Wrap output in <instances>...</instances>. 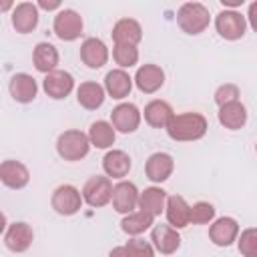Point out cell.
Segmentation results:
<instances>
[{
  "instance_id": "7402d4cb",
  "label": "cell",
  "mask_w": 257,
  "mask_h": 257,
  "mask_svg": "<svg viewBox=\"0 0 257 257\" xmlns=\"http://www.w3.org/2000/svg\"><path fill=\"white\" fill-rule=\"evenodd\" d=\"M143 116H145V122L153 128H167L169 122L173 120L175 116V110L173 106L167 102V100H161V98H155L151 100L145 110H143Z\"/></svg>"
},
{
  "instance_id": "277c9868",
  "label": "cell",
  "mask_w": 257,
  "mask_h": 257,
  "mask_svg": "<svg viewBox=\"0 0 257 257\" xmlns=\"http://www.w3.org/2000/svg\"><path fill=\"white\" fill-rule=\"evenodd\" d=\"M112 181L106 175H94L90 177L82 187V199L88 207L100 209L110 203L112 199Z\"/></svg>"
},
{
  "instance_id": "8d00e7d4",
  "label": "cell",
  "mask_w": 257,
  "mask_h": 257,
  "mask_svg": "<svg viewBox=\"0 0 257 257\" xmlns=\"http://www.w3.org/2000/svg\"><path fill=\"white\" fill-rule=\"evenodd\" d=\"M38 8H42V10H58L60 8V0H40L38 2Z\"/></svg>"
},
{
  "instance_id": "d6a6232c",
  "label": "cell",
  "mask_w": 257,
  "mask_h": 257,
  "mask_svg": "<svg viewBox=\"0 0 257 257\" xmlns=\"http://www.w3.org/2000/svg\"><path fill=\"white\" fill-rule=\"evenodd\" d=\"M215 219V207L207 201H197L191 207V223L193 225H207Z\"/></svg>"
},
{
  "instance_id": "74e56055",
  "label": "cell",
  "mask_w": 257,
  "mask_h": 257,
  "mask_svg": "<svg viewBox=\"0 0 257 257\" xmlns=\"http://www.w3.org/2000/svg\"><path fill=\"white\" fill-rule=\"evenodd\" d=\"M108 257H128V253H126V247H124V245H120V247H114V249H110Z\"/></svg>"
},
{
  "instance_id": "5b68a950",
  "label": "cell",
  "mask_w": 257,
  "mask_h": 257,
  "mask_svg": "<svg viewBox=\"0 0 257 257\" xmlns=\"http://www.w3.org/2000/svg\"><path fill=\"white\" fill-rule=\"evenodd\" d=\"M84 199H82V193L74 187V185H58L54 191H52V197H50V205L52 209L62 215V217H70V215H76L82 207Z\"/></svg>"
},
{
  "instance_id": "ffe728a7",
  "label": "cell",
  "mask_w": 257,
  "mask_h": 257,
  "mask_svg": "<svg viewBox=\"0 0 257 257\" xmlns=\"http://www.w3.org/2000/svg\"><path fill=\"white\" fill-rule=\"evenodd\" d=\"M133 82H135V78H131V74L126 70L114 68V70L106 72V76H104V90H106V94L110 98L122 100V98H126L131 94Z\"/></svg>"
},
{
  "instance_id": "7a4b0ae2",
  "label": "cell",
  "mask_w": 257,
  "mask_h": 257,
  "mask_svg": "<svg viewBox=\"0 0 257 257\" xmlns=\"http://www.w3.org/2000/svg\"><path fill=\"white\" fill-rule=\"evenodd\" d=\"M209 22H211L209 8L201 2H185L177 10V24L189 36H197L205 32Z\"/></svg>"
},
{
  "instance_id": "e575fe53",
  "label": "cell",
  "mask_w": 257,
  "mask_h": 257,
  "mask_svg": "<svg viewBox=\"0 0 257 257\" xmlns=\"http://www.w3.org/2000/svg\"><path fill=\"white\" fill-rule=\"evenodd\" d=\"M239 96H241L239 86L233 84V82H225V84H221V86L215 90V102H217V106L235 102V100H239Z\"/></svg>"
},
{
  "instance_id": "8992f818",
  "label": "cell",
  "mask_w": 257,
  "mask_h": 257,
  "mask_svg": "<svg viewBox=\"0 0 257 257\" xmlns=\"http://www.w3.org/2000/svg\"><path fill=\"white\" fill-rule=\"evenodd\" d=\"M82 28H84V22H82V16L72 10V8H62L56 12L54 16V22H52V30L54 34L62 40V42H72L76 40L80 34H82Z\"/></svg>"
},
{
  "instance_id": "2e32d148",
  "label": "cell",
  "mask_w": 257,
  "mask_h": 257,
  "mask_svg": "<svg viewBox=\"0 0 257 257\" xmlns=\"http://www.w3.org/2000/svg\"><path fill=\"white\" fill-rule=\"evenodd\" d=\"M8 90H10V96L20 102V104H28L36 98L38 94V84H36V78L32 74H26V72H16L12 78H10V84H8Z\"/></svg>"
},
{
  "instance_id": "ba28073f",
  "label": "cell",
  "mask_w": 257,
  "mask_h": 257,
  "mask_svg": "<svg viewBox=\"0 0 257 257\" xmlns=\"http://www.w3.org/2000/svg\"><path fill=\"white\" fill-rule=\"evenodd\" d=\"M139 197H141V191L137 189L135 183L131 181H118L114 187H112V209L116 213H122V215H131L135 213V209H139Z\"/></svg>"
},
{
  "instance_id": "ac0fdd59",
  "label": "cell",
  "mask_w": 257,
  "mask_h": 257,
  "mask_svg": "<svg viewBox=\"0 0 257 257\" xmlns=\"http://www.w3.org/2000/svg\"><path fill=\"white\" fill-rule=\"evenodd\" d=\"M135 84L141 92L145 94H153L157 92L163 84H165V70L159 66V64H143L137 68V74H135Z\"/></svg>"
},
{
  "instance_id": "7c38bea8",
  "label": "cell",
  "mask_w": 257,
  "mask_h": 257,
  "mask_svg": "<svg viewBox=\"0 0 257 257\" xmlns=\"http://www.w3.org/2000/svg\"><path fill=\"white\" fill-rule=\"evenodd\" d=\"M239 237V223L233 217H219L209 227V239L217 247H229Z\"/></svg>"
},
{
  "instance_id": "1f68e13d",
  "label": "cell",
  "mask_w": 257,
  "mask_h": 257,
  "mask_svg": "<svg viewBox=\"0 0 257 257\" xmlns=\"http://www.w3.org/2000/svg\"><path fill=\"white\" fill-rule=\"evenodd\" d=\"M237 249L243 257H257V227L243 229L237 237Z\"/></svg>"
},
{
  "instance_id": "44dd1931",
  "label": "cell",
  "mask_w": 257,
  "mask_h": 257,
  "mask_svg": "<svg viewBox=\"0 0 257 257\" xmlns=\"http://www.w3.org/2000/svg\"><path fill=\"white\" fill-rule=\"evenodd\" d=\"M165 217H167V223H169L171 227H175L177 231H179V229H185V227L191 223V205L185 201V197H181V195H171V197L167 199Z\"/></svg>"
},
{
  "instance_id": "4fadbf2b",
  "label": "cell",
  "mask_w": 257,
  "mask_h": 257,
  "mask_svg": "<svg viewBox=\"0 0 257 257\" xmlns=\"http://www.w3.org/2000/svg\"><path fill=\"white\" fill-rule=\"evenodd\" d=\"M42 88H44V92H46L50 98L62 100V98H66V96L72 92V88H74V78H72V74H70L68 70H58V68H56L54 72H50V74L44 76Z\"/></svg>"
},
{
  "instance_id": "4dcf8cb0",
  "label": "cell",
  "mask_w": 257,
  "mask_h": 257,
  "mask_svg": "<svg viewBox=\"0 0 257 257\" xmlns=\"http://www.w3.org/2000/svg\"><path fill=\"white\" fill-rule=\"evenodd\" d=\"M112 60L118 64V68H131L139 62V48L133 44H114L112 46Z\"/></svg>"
},
{
  "instance_id": "52a82bcc",
  "label": "cell",
  "mask_w": 257,
  "mask_h": 257,
  "mask_svg": "<svg viewBox=\"0 0 257 257\" xmlns=\"http://www.w3.org/2000/svg\"><path fill=\"white\" fill-rule=\"evenodd\" d=\"M215 28L225 40H239L247 30V18L237 10H221L215 16Z\"/></svg>"
},
{
  "instance_id": "5bb4252c",
  "label": "cell",
  "mask_w": 257,
  "mask_h": 257,
  "mask_svg": "<svg viewBox=\"0 0 257 257\" xmlns=\"http://www.w3.org/2000/svg\"><path fill=\"white\" fill-rule=\"evenodd\" d=\"M175 171V161L169 153H153L145 163V175L151 183H165Z\"/></svg>"
},
{
  "instance_id": "8fae6325",
  "label": "cell",
  "mask_w": 257,
  "mask_h": 257,
  "mask_svg": "<svg viewBox=\"0 0 257 257\" xmlns=\"http://www.w3.org/2000/svg\"><path fill=\"white\" fill-rule=\"evenodd\" d=\"M141 116L143 114H141V110H139L137 104H133V102H120L110 112V124L114 126V131L128 135V133H135L139 128Z\"/></svg>"
},
{
  "instance_id": "f546056e",
  "label": "cell",
  "mask_w": 257,
  "mask_h": 257,
  "mask_svg": "<svg viewBox=\"0 0 257 257\" xmlns=\"http://www.w3.org/2000/svg\"><path fill=\"white\" fill-rule=\"evenodd\" d=\"M155 217L145 213V211H135L131 215H124L120 221V229L122 233H126L128 237H139L141 233H145L147 229H153Z\"/></svg>"
},
{
  "instance_id": "30bf717a",
  "label": "cell",
  "mask_w": 257,
  "mask_h": 257,
  "mask_svg": "<svg viewBox=\"0 0 257 257\" xmlns=\"http://www.w3.org/2000/svg\"><path fill=\"white\" fill-rule=\"evenodd\" d=\"M151 243L161 255H173L181 247V235L169 223H159L151 229Z\"/></svg>"
},
{
  "instance_id": "9a60e30c",
  "label": "cell",
  "mask_w": 257,
  "mask_h": 257,
  "mask_svg": "<svg viewBox=\"0 0 257 257\" xmlns=\"http://www.w3.org/2000/svg\"><path fill=\"white\" fill-rule=\"evenodd\" d=\"M12 26L16 32L20 34H28L32 32L36 26H38V20H40V12H38V4H32V2H20L14 6L12 10Z\"/></svg>"
},
{
  "instance_id": "9c48e42d",
  "label": "cell",
  "mask_w": 257,
  "mask_h": 257,
  "mask_svg": "<svg viewBox=\"0 0 257 257\" xmlns=\"http://www.w3.org/2000/svg\"><path fill=\"white\" fill-rule=\"evenodd\" d=\"M32 241H34V231L24 221H14L4 231V245L12 253H24V251H28L30 245H32Z\"/></svg>"
},
{
  "instance_id": "83f0119b",
  "label": "cell",
  "mask_w": 257,
  "mask_h": 257,
  "mask_svg": "<svg viewBox=\"0 0 257 257\" xmlns=\"http://www.w3.org/2000/svg\"><path fill=\"white\" fill-rule=\"evenodd\" d=\"M167 191L161 187H147L145 191H141L139 197V211H145L153 217H159L165 207H167Z\"/></svg>"
},
{
  "instance_id": "3957f363",
  "label": "cell",
  "mask_w": 257,
  "mask_h": 257,
  "mask_svg": "<svg viewBox=\"0 0 257 257\" xmlns=\"http://www.w3.org/2000/svg\"><path fill=\"white\" fill-rule=\"evenodd\" d=\"M90 147L92 145H90L88 135L82 133V131H76V128L60 133L58 139H56V153H58V157L64 159V161H70V163L84 159L88 155Z\"/></svg>"
},
{
  "instance_id": "d4e9b609",
  "label": "cell",
  "mask_w": 257,
  "mask_h": 257,
  "mask_svg": "<svg viewBox=\"0 0 257 257\" xmlns=\"http://www.w3.org/2000/svg\"><path fill=\"white\" fill-rule=\"evenodd\" d=\"M133 163H131V157L128 153L120 151V149H112L108 151L104 157H102V171L106 177H112V179H124L131 171Z\"/></svg>"
},
{
  "instance_id": "603a6c76",
  "label": "cell",
  "mask_w": 257,
  "mask_h": 257,
  "mask_svg": "<svg viewBox=\"0 0 257 257\" xmlns=\"http://www.w3.org/2000/svg\"><path fill=\"white\" fill-rule=\"evenodd\" d=\"M110 36H112L114 44H133V46H137L143 40V26L135 18H120L112 26Z\"/></svg>"
},
{
  "instance_id": "e0dca14e",
  "label": "cell",
  "mask_w": 257,
  "mask_h": 257,
  "mask_svg": "<svg viewBox=\"0 0 257 257\" xmlns=\"http://www.w3.org/2000/svg\"><path fill=\"white\" fill-rule=\"evenodd\" d=\"M0 181L8 187V189H24L30 181V171L26 169L24 163L14 161V159H6L0 165Z\"/></svg>"
},
{
  "instance_id": "4316f807",
  "label": "cell",
  "mask_w": 257,
  "mask_h": 257,
  "mask_svg": "<svg viewBox=\"0 0 257 257\" xmlns=\"http://www.w3.org/2000/svg\"><path fill=\"white\" fill-rule=\"evenodd\" d=\"M217 118H219L221 126H225L229 131H239L247 122V108H245V104L241 100H235V102L219 106Z\"/></svg>"
},
{
  "instance_id": "f35d334b",
  "label": "cell",
  "mask_w": 257,
  "mask_h": 257,
  "mask_svg": "<svg viewBox=\"0 0 257 257\" xmlns=\"http://www.w3.org/2000/svg\"><path fill=\"white\" fill-rule=\"evenodd\" d=\"M255 153H257V143H255Z\"/></svg>"
},
{
  "instance_id": "836d02e7",
  "label": "cell",
  "mask_w": 257,
  "mask_h": 257,
  "mask_svg": "<svg viewBox=\"0 0 257 257\" xmlns=\"http://www.w3.org/2000/svg\"><path fill=\"white\" fill-rule=\"evenodd\" d=\"M126 253L128 257H155V247L153 243L145 241V239H139V237H133L126 241Z\"/></svg>"
},
{
  "instance_id": "6da1fadb",
  "label": "cell",
  "mask_w": 257,
  "mask_h": 257,
  "mask_svg": "<svg viewBox=\"0 0 257 257\" xmlns=\"http://www.w3.org/2000/svg\"><path fill=\"white\" fill-rule=\"evenodd\" d=\"M207 128H209V122L201 112H181L173 116V120L165 131L173 141L187 143V141L203 139L207 135Z\"/></svg>"
},
{
  "instance_id": "d590c367",
  "label": "cell",
  "mask_w": 257,
  "mask_h": 257,
  "mask_svg": "<svg viewBox=\"0 0 257 257\" xmlns=\"http://www.w3.org/2000/svg\"><path fill=\"white\" fill-rule=\"evenodd\" d=\"M247 22H249V26L253 28V32H257V0L249 4V10H247Z\"/></svg>"
},
{
  "instance_id": "484cf974",
  "label": "cell",
  "mask_w": 257,
  "mask_h": 257,
  "mask_svg": "<svg viewBox=\"0 0 257 257\" xmlns=\"http://www.w3.org/2000/svg\"><path fill=\"white\" fill-rule=\"evenodd\" d=\"M32 64L38 72H42L44 76L56 70L58 64V50L54 44L50 42H38L32 50Z\"/></svg>"
},
{
  "instance_id": "d6986e66",
  "label": "cell",
  "mask_w": 257,
  "mask_h": 257,
  "mask_svg": "<svg viewBox=\"0 0 257 257\" xmlns=\"http://www.w3.org/2000/svg\"><path fill=\"white\" fill-rule=\"evenodd\" d=\"M80 60L88 68H92V70L102 68L108 62V48H106V44L100 38H94V36L86 38L80 44Z\"/></svg>"
},
{
  "instance_id": "f1b7e54d",
  "label": "cell",
  "mask_w": 257,
  "mask_h": 257,
  "mask_svg": "<svg viewBox=\"0 0 257 257\" xmlns=\"http://www.w3.org/2000/svg\"><path fill=\"white\" fill-rule=\"evenodd\" d=\"M90 145L96 149H110L116 139V131L108 120H94L88 128Z\"/></svg>"
},
{
  "instance_id": "cb8c5ba5",
  "label": "cell",
  "mask_w": 257,
  "mask_h": 257,
  "mask_svg": "<svg viewBox=\"0 0 257 257\" xmlns=\"http://www.w3.org/2000/svg\"><path fill=\"white\" fill-rule=\"evenodd\" d=\"M106 98V90L102 84L94 82V80H86V82H80V86L76 88V100L82 108L86 110H96L102 106Z\"/></svg>"
}]
</instances>
